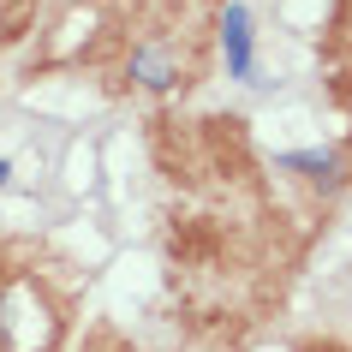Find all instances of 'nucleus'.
<instances>
[{
    "mask_svg": "<svg viewBox=\"0 0 352 352\" xmlns=\"http://www.w3.org/2000/svg\"><path fill=\"white\" fill-rule=\"evenodd\" d=\"M221 42H227V72L251 78V12H245L239 0L221 12Z\"/></svg>",
    "mask_w": 352,
    "mask_h": 352,
    "instance_id": "f257e3e1",
    "label": "nucleus"
},
{
    "mask_svg": "<svg viewBox=\"0 0 352 352\" xmlns=\"http://www.w3.org/2000/svg\"><path fill=\"white\" fill-rule=\"evenodd\" d=\"M280 167H293V173H305V179H322V186L340 179V162H334L329 149H293V155H280Z\"/></svg>",
    "mask_w": 352,
    "mask_h": 352,
    "instance_id": "f03ea898",
    "label": "nucleus"
},
{
    "mask_svg": "<svg viewBox=\"0 0 352 352\" xmlns=\"http://www.w3.org/2000/svg\"><path fill=\"white\" fill-rule=\"evenodd\" d=\"M131 72L144 78L149 90H167V84H173V66H167V54H162V48H149V54H138V60H131Z\"/></svg>",
    "mask_w": 352,
    "mask_h": 352,
    "instance_id": "7ed1b4c3",
    "label": "nucleus"
},
{
    "mask_svg": "<svg viewBox=\"0 0 352 352\" xmlns=\"http://www.w3.org/2000/svg\"><path fill=\"white\" fill-rule=\"evenodd\" d=\"M6 173H12V167H6V162H0V186H6Z\"/></svg>",
    "mask_w": 352,
    "mask_h": 352,
    "instance_id": "20e7f679",
    "label": "nucleus"
}]
</instances>
